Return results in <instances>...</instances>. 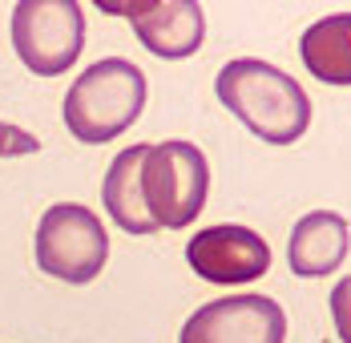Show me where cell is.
<instances>
[{
  "instance_id": "1",
  "label": "cell",
  "mask_w": 351,
  "mask_h": 343,
  "mask_svg": "<svg viewBox=\"0 0 351 343\" xmlns=\"http://www.w3.org/2000/svg\"><path fill=\"white\" fill-rule=\"evenodd\" d=\"M218 102L226 105L254 137L267 145H295L311 130V97L287 69L258 61V57H234L218 69L214 81Z\"/></svg>"
},
{
  "instance_id": "2",
  "label": "cell",
  "mask_w": 351,
  "mask_h": 343,
  "mask_svg": "<svg viewBox=\"0 0 351 343\" xmlns=\"http://www.w3.org/2000/svg\"><path fill=\"white\" fill-rule=\"evenodd\" d=\"M149 85L145 73L125 57H101L85 73H77V81L65 93V126L77 141L85 145H101L121 137L145 109Z\"/></svg>"
},
{
  "instance_id": "3",
  "label": "cell",
  "mask_w": 351,
  "mask_h": 343,
  "mask_svg": "<svg viewBox=\"0 0 351 343\" xmlns=\"http://www.w3.org/2000/svg\"><path fill=\"white\" fill-rule=\"evenodd\" d=\"M210 194V162L194 141H158L141 162V198L158 230H186Z\"/></svg>"
},
{
  "instance_id": "4",
  "label": "cell",
  "mask_w": 351,
  "mask_h": 343,
  "mask_svg": "<svg viewBox=\"0 0 351 343\" xmlns=\"http://www.w3.org/2000/svg\"><path fill=\"white\" fill-rule=\"evenodd\" d=\"M109 259L101 218L81 202H53L36 222V267L69 287L93 283Z\"/></svg>"
},
{
  "instance_id": "5",
  "label": "cell",
  "mask_w": 351,
  "mask_h": 343,
  "mask_svg": "<svg viewBox=\"0 0 351 343\" xmlns=\"http://www.w3.org/2000/svg\"><path fill=\"white\" fill-rule=\"evenodd\" d=\"M12 49L33 77L69 73L85 49V8L77 0L12 4Z\"/></svg>"
},
{
  "instance_id": "6",
  "label": "cell",
  "mask_w": 351,
  "mask_h": 343,
  "mask_svg": "<svg viewBox=\"0 0 351 343\" xmlns=\"http://www.w3.org/2000/svg\"><path fill=\"white\" fill-rule=\"evenodd\" d=\"M178 343H287V311L258 291L210 299L182 323Z\"/></svg>"
},
{
  "instance_id": "7",
  "label": "cell",
  "mask_w": 351,
  "mask_h": 343,
  "mask_svg": "<svg viewBox=\"0 0 351 343\" xmlns=\"http://www.w3.org/2000/svg\"><path fill=\"white\" fill-rule=\"evenodd\" d=\"M109 16H125L138 40L162 61H186L202 49L206 12L198 0H101Z\"/></svg>"
},
{
  "instance_id": "8",
  "label": "cell",
  "mask_w": 351,
  "mask_h": 343,
  "mask_svg": "<svg viewBox=\"0 0 351 343\" xmlns=\"http://www.w3.org/2000/svg\"><path fill=\"white\" fill-rule=\"evenodd\" d=\"M186 263L194 267L198 279H206L214 287H243V283H258L271 271V246L250 226L218 222L190 235Z\"/></svg>"
},
{
  "instance_id": "9",
  "label": "cell",
  "mask_w": 351,
  "mask_h": 343,
  "mask_svg": "<svg viewBox=\"0 0 351 343\" xmlns=\"http://www.w3.org/2000/svg\"><path fill=\"white\" fill-rule=\"evenodd\" d=\"M351 250V226L335 210H311L295 222L287 242V263L299 279H323L339 271Z\"/></svg>"
},
{
  "instance_id": "10",
  "label": "cell",
  "mask_w": 351,
  "mask_h": 343,
  "mask_svg": "<svg viewBox=\"0 0 351 343\" xmlns=\"http://www.w3.org/2000/svg\"><path fill=\"white\" fill-rule=\"evenodd\" d=\"M145 141L141 145H125L106 170L101 182V202H106L109 218L125 230V235H158V222L149 218V206L141 198V162H145Z\"/></svg>"
},
{
  "instance_id": "11",
  "label": "cell",
  "mask_w": 351,
  "mask_h": 343,
  "mask_svg": "<svg viewBox=\"0 0 351 343\" xmlns=\"http://www.w3.org/2000/svg\"><path fill=\"white\" fill-rule=\"evenodd\" d=\"M299 57L323 85H351V12H331L307 25Z\"/></svg>"
},
{
  "instance_id": "12",
  "label": "cell",
  "mask_w": 351,
  "mask_h": 343,
  "mask_svg": "<svg viewBox=\"0 0 351 343\" xmlns=\"http://www.w3.org/2000/svg\"><path fill=\"white\" fill-rule=\"evenodd\" d=\"M40 150V137L12 126V121H0V158H29Z\"/></svg>"
},
{
  "instance_id": "13",
  "label": "cell",
  "mask_w": 351,
  "mask_h": 343,
  "mask_svg": "<svg viewBox=\"0 0 351 343\" xmlns=\"http://www.w3.org/2000/svg\"><path fill=\"white\" fill-rule=\"evenodd\" d=\"M331 319H335L339 340L351 343V274H343V279L331 287Z\"/></svg>"
}]
</instances>
